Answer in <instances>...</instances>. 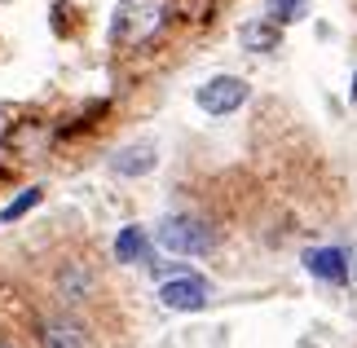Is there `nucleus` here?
<instances>
[{
	"mask_svg": "<svg viewBox=\"0 0 357 348\" xmlns=\"http://www.w3.org/2000/svg\"><path fill=\"white\" fill-rule=\"evenodd\" d=\"M155 243L172 256H203V252H212V229L195 216H168L155 229Z\"/></svg>",
	"mask_w": 357,
	"mask_h": 348,
	"instance_id": "2",
	"label": "nucleus"
},
{
	"mask_svg": "<svg viewBox=\"0 0 357 348\" xmlns=\"http://www.w3.org/2000/svg\"><path fill=\"white\" fill-rule=\"evenodd\" d=\"M208 300H212V287L190 269L176 278H163V287H159V304L172 313H199V309H208Z\"/></svg>",
	"mask_w": 357,
	"mask_h": 348,
	"instance_id": "3",
	"label": "nucleus"
},
{
	"mask_svg": "<svg viewBox=\"0 0 357 348\" xmlns=\"http://www.w3.org/2000/svg\"><path fill=\"white\" fill-rule=\"evenodd\" d=\"M168 18H172V0H123L115 9L111 36L119 45H146L155 31H163Z\"/></svg>",
	"mask_w": 357,
	"mask_h": 348,
	"instance_id": "1",
	"label": "nucleus"
},
{
	"mask_svg": "<svg viewBox=\"0 0 357 348\" xmlns=\"http://www.w3.org/2000/svg\"><path fill=\"white\" fill-rule=\"evenodd\" d=\"M353 84H357V80H353ZM353 102H357V89H353Z\"/></svg>",
	"mask_w": 357,
	"mask_h": 348,
	"instance_id": "14",
	"label": "nucleus"
},
{
	"mask_svg": "<svg viewBox=\"0 0 357 348\" xmlns=\"http://www.w3.org/2000/svg\"><path fill=\"white\" fill-rule=\"evenodd\" d=\"M247 102V80L238 75H212L208 84H199V110H208V115H234V110Z\"/></svg>",
	"mask_w": 357,
	"mask_h": 348,
	"instance_id": "4",
	"label": "nucleus"
},
{
	"mask_svg": "<svg viewBox=\"0 0 357 348\" xmlns=\"http://www.w3.org/2000/svg\"><path fill=\"white\" fill-rule=\"evenodd\" d=\"M305 269L313 278H322V282H331V287H344L349 282V252L344 247H309Z\"/></svg>",
	"mask_w": 357,
	"mask_h": 348,
	"instance_id": "5",
	"label": "nucleus"
},
{
	"mask_svg": "<svg viewBox=\"0 0 357 348\" xmlns=\"http://www.w3.org/2000/svg\"><path fill=\"white\" fill-rule=\"evenodd\" d=\"M40 348H89V340L79 331V322H71V317H49L40 326Z\"/></svg>",
	"mask_w": 357,
	"mask_h": 348,
	"instance_id": "8",
	"label": "nucleus"
},
{
	"mask_svg": "<svg viewBox=\"0 0 357 348\" xmlns=\"http://www.w3.org/2000/svg\"><path fill=\"white\" fill-rule=\"evenodd\" d=\"M89 287H93L89 269H79V264H66V269H62V296L66 300H84Z\"/></svg>",
	"mask_w": 357,
	"mask_h": 348,
	"instance_id": "11",
	"label": "nucleus"
},
{
	"mask_svg": "<svg viewBox=\"0 0 357 348\" xmlns=\"http://www.w3.org/2000/svg\"><path fill=\"white\" fill-rule=\"evenodd\" d=\"M265 18H273L278 27L309 18V0H265Z\"/></svg>",
	"mask_w": 357,
	"mask_h": 348,
	"instance_id": "10",
	"label": "nucleus"
},
{
	"mask_svg": "<svg viewBox=\"0 0 357 348\" xmlns=\"http://www.w3.org/2000/svg\"><path fill=\"white\" fill-rule=\"evenodd\" d=\"M238 45L247 53H273V49H282V27L273 18H256L238 31Z\"/></svg>",
	"mask_w": 357,
	"mask_h": 348,
	"instance_id": "7",
	"label": "nucleus"
},
{
	"mask_svg": "<svg viewBox=\"0 0 357 348\" xmlns=\"http://www.w3.org/2000/svg\"><path fill=\"white\" fill-rule=\"evenodd\" d=\"M349 278H357V252H349Z\"/></svg>",
	"mask_w": 357,
	"mask_h": 348,
	"instance_id": "13",
	"label": "nucleus"
},
{
	"mask_svg": "<svg viewBox=\"0 0 357 348\" xmlns=\"http://www.w3.org/2000/svg\"><path fill=\"white\" fill-rule=\"evenodd\" d=\"M0 348H5V344H0Z\"/></svg>",
	"mask_w": 357,
	"mask_h": 348,
	"instance_id": "15",
	"label": "nucleus"
},
{
	"mask_svg": "<svg viewBox=\"0 0 357 348\" xmlns=\"http://www.w3.org/2000/svg\"><path fill=\"white\" fill-rule=\"evenodd\" d=\"M36 203H40V190L31 186V190H22L18 199H13V203L5 207V212H0V220H5V225H13V220H18V216H26V212H31Z\"/></svg>",
	"mask_w": 357,
	"mask_h": 348,
	"instance_id": "12",
	"label": "nucleus"
},
{
	"mask_svg": "<svg viewBox=\"0 0 357 348\" xmlns=\"http://www.w3.org/2000/svg\"><path fill=\"white\" fill-rule=\"evenodd\" d=\"M111 168H115L119 176H146V172H155V168H159V150L150 146V142H132V146L115 150Z\"/></svg>",
	"mask_w": 357,
	"mask_h": 348,
	"instance_id": "6",
	"label": "nucleus"
},
{
	"mask_svg": "<svg viewBox=\"0 0 357 348\" xmlns=\"http://www.w3.org/2000/svg\"><path fill=\"white\" fill-rule=\"evenodd\" d=\"M146 247H150V239L142 225H123L115 239V256H119V264H137V260H146Z\"/></svg>",
	"mask_w": 357,
	"mask_h": 348,
	"instance_id": "9",
	"label": "nucleus"
}]
</instances>
